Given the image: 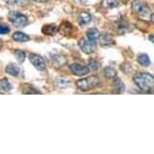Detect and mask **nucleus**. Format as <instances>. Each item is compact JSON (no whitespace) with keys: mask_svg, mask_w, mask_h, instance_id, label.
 Returning a JSON list of instances; mask_svg holds the SVG:
<instances>
[{"mask_svg":"<svg viewBox=\"0 0 154 154\" xmlns=\"http://www.w3.org/2000/svg\"><path fill=\"white\" fill-rule=\"evenodd\" d=\"M28 59H29V62L31 63V65L36 69H38V71H45L46 69L45 60H43L42 57H40L39 54L31 53L29 54V56H28Z\"/></svg>","mask_w":154,"mask_h":154,"instance_id":"nucleus-6","label":"nucleus"},{"mask_svg":"<svg viewBox=\"0 0 154 154\" xmlns=\"http://www.w3.org/2000/svg\"><path fill=\"white\" fill-rule=\"evenodd\" d=\"M88 66L89 69H91V71H97L99 69V63L97 60H90L89 63H88Z\"/></svg>","mask_w":154,"mask_h":154,"instance_id":"nucleus-22","label":"nucleus"},{"mask_svg":"<svg viewBox=\"0 0 154 154\" xmlns=\"http://www.w3.org/2000/svg\"><path fill=\"white\" fill-rule=\"evenodd\" d=\"M5 72H6L7 75H12V77H17L20 72V69L16 63H10L5 66Z\"/></svg>","mask_w":154,"mask_h":154,"instance_id":"nucleus-10","label":"nucleus"},{"mask_svg":"<svg viewBox=\"0 0 154 154\" xmlns=\"http://www.w3.org/2000/svg\"><path fill=\"white\" fill-rule=\"evenodd\" d=\"M119 5V2L117 0H102V6L111 9V8H115Z\"/></svg>","mask_w":154,"mask_h":154,"instance_id":"nucleus-18","label":"nucleus"},{"mask_svg":"<svg viewBox=\"0 0 154 154\" xmlns=\"http://www.w3.org/2000/svg\"><path fill=\"white\" fill-rule=\"evenodd\" d=\"M69 71L74 75H86L89 74L91 69H89V66H83L78 63H74L69 66Z\"/></svg>","mask_w":154,"mask_h":154,"instance_id":"nucleus-7","label":"nucleus"},{"mask_svg":"<svg viewBox=\"0 0 154 154\" xmlns=\"http://www.w3.org/2000/svg\"><path fill=\"white\" fill-rule=\"evenodd\" d=\"M150 19H151V21H152L153 23H154V13H152L150 15Z\"/></svg>","mask_w":154,"mask_h":154,"instance_id":"nucleus-27","label":"nucleus"},{"mask_svg":"<svg viewBox=\"0 0 154 154\" xmlns=\"http://www.w3.org/2000/svg\"><path fill=\"white\" fill-rule=\"evenodd\" d=\"M10 32V28L7 26L6 24H4V23H1L0 24V33L2 34V35H4V34H7Z\"/></svg>","mask_w":154,"mask_h":154,"instance_id":"nucleus-23","label":"nucleus"},{"mask_svg":"<svg viewBox=\"0 0 154 154\" xmlns=\"http://www.w3.org/2000/svg\"><path fill=\"white\" fill-rule=\"evenodd\" d=\"M137 62H138L139 65L142 66H149L150 63H151L149 57H148V54H138Z\"/></svg>","mask_w":154,"mask_h":154,"instance_id":"nucleus-15","label":"nucleus"},{"mask_svg":"<svg viewBox=\"0 0 154 154\" xmlns=\"http://www.w3.org/2000/svg\"><path fill=\"white\" fill-rule=\"evenodd\" d=\"M86 35L88 37L89 39H92V40H97L100 38L101 36V33L97 28H89L86 32Z\"/></svg>","mask_w":154,"mask_h":154,"instance_id":"nucleus-16","label":"nucleus"},{"mask_svg":"<svg viewBox=\"0 0 154 154\" xmlns=\"http://www.w3.org/2000/svg\"><path fill=\"white\" fill-rule=\"evenodd\" d=\"M77 87L79 88L81 91L87 92L91 91V90L95 89L99 84V78L97 75H90V77L84 78V79L78 80L77 82Z\"/></svg>","mask_w":154,"mask_h":154,"instance_id":"nucleus-2","label":"nucleus"},{"mask_svg":"<svg viewBox=\"0 0 154 154\" xmlns=\"http://www.w3.org/2000/svg\"><path fill=\"white\" fill-rule=\"evenodd\" d=\"M33 1H35V2H39V3H45L48 0H33Z\"/></svg>","mask_w":154,"mask_h":154,"instance_id":"nucleus-26","label":"nucleus"},{"mask_svg":"<svg viewBox=\"0 0 154 154\" xmlns=\"http://www.w3.org/2000/svg\"><path fill=\"white\" fill-rule=\"evenodd\" d=\"M100 43L102 46H105V48H107V46H111L113 45H115V42L114 39L112 38L111 35H109L108 33H104V34H101L100 36Z\"/></svg>","mask_w":154,"mask_h":154,"instance_id":"nucleus-12","label":"nucleus"},{"mask_svg":"<svg viewBox=\"0 0 154 154\" xmlns=\"http://www.w3.org/2000/svg\"><path fill=\"white\" fill-rule=\"evenodd\" d=\"M23 93H24V94H40V92L38 90H36L35 88H33L32 86H29V85H25V88L23 89Z\"/></svg>","mask_w":154,"mask_h":154,"instance_id":"nucleus-21","label":"nucleus"},{"mask_svg":"<svg viewBox=\"0 0 154 154\" xmlns=\"http://www.w3.org/2000/svg\"><path fill=\"white\" fill-rule=\"evenodd\" d=\"M12 39L18 42H26L30 39V37L22 31H16L12 34Z\"/></svg>","mask_w":154,"mask_h":154,"instance_id":"nucleus-14","label":"nucleus"},{"mask_svg":"<svg viewBox=\"0 0 154 154\" xmlns=\"http://www.w3.org/2000/svg\"><path fill=\"white\" fill-rule=\"evenodd\" d=\"M14 54H15V57H16V60H18V63H22L23 62H24L25 53L23 51H21V49H16V51H14Z\"/></svg>","mask_w":154,"mask_h":154,"instance_id":"nucleus-20","label":"nucleus"},{"mask_svg":"<svg viewBox=\"0 0 154 154\" xmlns=\"http://www.w3.org/2000/svg\"><path fill=\"white\" fill-rule=\"evenodd\" d=\"M57 31H59V28H57V25L54 24V23L45 24V25H43L42 28V32L45 34V35H48V36L56 35Z\"/></svg>","mask_w":154,"mask_h":154,"instance_id":"nucleus-9","label":"nucleus"},{"mask_svg":"<svg viewBox=\"0 0 154 154\" xmlns=\"http://www.w3.org/2000/svg\"><path fill=\"white\" fill-rule=\"evenodd\" d=\"M103 72L106 79H110V80L115 79L116 75H117V71L114 68H112V66H107V68L104 69Z\"/></svg>","mask_w":154,"mask_h":154,"instance_id":"nucleus-17","label":"nucleus"},{"mask_svg":"<svg viewBox=\"0 0 154 154\" xmlns=\"http://www.w3.org/2000/svg\"><path fill=\"white\" fill-rule=\"evenodd\" d=\"M8 19L16 27H24L29 23L27 17L18 11H10L8 14Z\"/></svg>","mask_w":154,"mask_h":154,"instance_id":"nucleus-3","label":"nucleus"},{"mask_svg":"<svg viewBox=\"0 0 154 154\" xmlns=\"http://www.w3.org/2000/svg\"><path fill=\"white\" fill-rule=\"evenodd\" d=\"M0 86H1V90H2V91L9 92V91L12 90V85L10 84L9 80L6 79V78H3V79H1Z\"/></svg>","mask_w":154,"mask_h":154,"instance_id":"nucleus-19","label":"nucleus"},{"mask_svg":"<svg viewBox=\"0 0 154 154\" xmlns=\"http://www.w3.org/2000/svg\"><path fill=\"white\" fill-rule=\"evenodd\" d=\"M113 91H114L115 94H122L125 91V86L123 82L117 77L115 78L114 82H113Z\"/></svg>","mask_w":154,"mask_h":154,"instance_id":"nucleus-13","label":"nucleus"},{"mask_svg":"<svg viewBox=\"0 0 154 154\" xmlns=\"http://www.w3.org/2000/svg\"><path fill=\"white\" fill-rule=\"evenodd\" d=\"M148 39H149L150 42H152L154 43V33L153 34H150V35L148 36Z\"/></svg>","mask_w":154,"mask_h":154,"instance_id":"nucleus-25","label":"nucleus"},{"mask_svg":"<svg viewBox=\"0 0 154 154\" xmlns=\"http://www.w3.org/2000/svg\"><path fill=\"white\" fill-rule=\"evenodd\" d=\"M79 46L81 48V51L83 53H85L87 54H93L97 48V43H96V40H92L89 39L88 37H83L79 40Z\"/></svg>","mask_w":154,"mask_h":154,"instance_id":"nucleus-5","label":"nucleus"},{"mask_svg":"<svg viewBox=\"0 0 154 154\" xmlns=\"http://www.w3.org/2000/svg\"><path fill=\"white\" fill-rule=\"evenodd\" d=\"M4 2H6L7 4H10V5H14L16 3H18L19 0H3Z\"/></svg>","mask_w":154,"mask_h":154,"instance_id":"nucleus-24","label":"nucleus"},{"mask_svg":"<svg viewBox=\"0 0 154 154\" xmlns=\"http://www.w3.org/2000/svg\"><path fill=\"white\" fill-rule=\"evenodd\" d=\"M92 21V16L89 12H81L78 16V22L81 26L89 24Z\"/></svg>","mask_w":154,"mask_h":154,"instance_id":"nucleus-11","label":"nucleus"},{"mask_svg":"<svg viewBox=\"0 0 154 154\" xmlns=\"http://www.w3.org/2000/svg\"><path fill=\"white\" fill-rule=\"evenodd\" d=\"M135 85L143 92H150L154 88V77L147 72H140L133 77Z\"/></svg>","mask_w":154,"mask_h":154,"instance_id":"nucleus-1","label":"nucleus"},{"mask_svg":"<svg viewBox=\"0 0 154 154\" xmlns=\"http://www.w3.org/2000/svg\"><path fill=\"white\" fill-rule=\"evenodd\" d=\"M72 29H74V25L72 23H69L68 21H63L59 27V32L63 36H69L72 35Z\"/></svg>","mask_w":154,"mask_h":154,"instance_id":"nucleus-8","label":"nucleus"},{"mask_svg":"<svg viewBox=\"0 0 154 154\" xmlns=\"http://www.w3.org/2000/svg\"><path fill=\"white\" fill-rule=\"evenodd\" d=\"M132 11L140 16H145L149 14V7H148L147 3L143 0H133L131 5Z\"/></svg>","mask_w":154,"mask_h":154,"instance_id":"nucleus-4","label":"nucleus"}]
</instances>
